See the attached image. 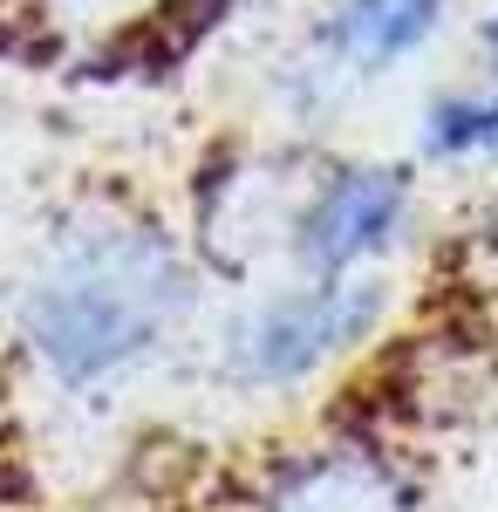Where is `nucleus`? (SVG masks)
Instances as JSON below:
<instances>
[{"mask_svg": "<svg viewBox=\"0 0 498 512\" xmlns=\"http://www.w3.org/2000/svg\"><path fill=\"white\" fill-rule=\"evenodd\" d=\"M178 301L185 274L157 233H96L35 287L28 335L69 383H96L151 349Z\"/></svg>", "mask_w": 498, "mask_h": 512, "instance_id": "1", "label": "nucleus"}, {"mask_svg": "<svg viewBox=\"0 0 498 512\" xmlns=\"http://www.w3.org/2000/svg\"><path fill=\"white\" fill-rule=\"evenodd\" d=\"M383 315V287L369 280H314L287 301H267L260 315H246L232 328V376L253 383V390H280V383H301L314 376L328 355H342L348 342H362Z\"/></svg>", "mask_w": 498, "mask_h": 512, "instance_id": "2", "label": "nucleus"}, {"mask_svg": "<svg viewBox=\"0 0 498 512\" xmlns=\"http://www.w3.org/2000/svg\"><path fill=\"white\" fill-rule=\"evenodd\" d=\"M410 212V178L403 171H335L314 205L301 212V267L307 274H348L355 260L383 253Z\"/></svg>", "mask_w": 498, "mask_h": 512, "instance_id": "3", "label": "nucleus"}, {"mask_svg": "<svg viewBox=\"0 0 498 512\" xmlns=\"http://www.w3.org/2000/svg\"><path fill=\"white\" fill-rule=\"evenodd\" d=\"M437 21H444V0H342L328 41L355 69H389L403 55H417L437 35Z\"/></svg>", "mask_w": 498, "mask_h": 512, "instance_id": "4", "label": "nucleus"}, {"mask_svg": "<svg viewBox=\"0 0 498 512\" xmlns=\"http://www.w3.org/2000/svg\"><path fill=\"white\" fill-rule=\"evenodd\" d=\"M485 48H492V62H498V14H492V28H485ZM423 151H437V158L498 151V89L485 96V103H471V96H444V103L423 117Z\"/></svg>", "mask_w": 498, "mask_h": 512, "instance_id": "5", "label": "nucleus"}, {"mask_svg": "<svg viewBox=\"0 0 498 512\" xmlns=\"http://www.w3.org/2000/svg\"><path fill=\"white\" fill-rule=\"evenodd\" d=\"M273 512H389V499L376 472H362V465H314L280 492Z\"/></svg>", "mask_w": 498, "mask_h": 512, "instance_id": "6", "label": "nucleus"}]
</instances>
